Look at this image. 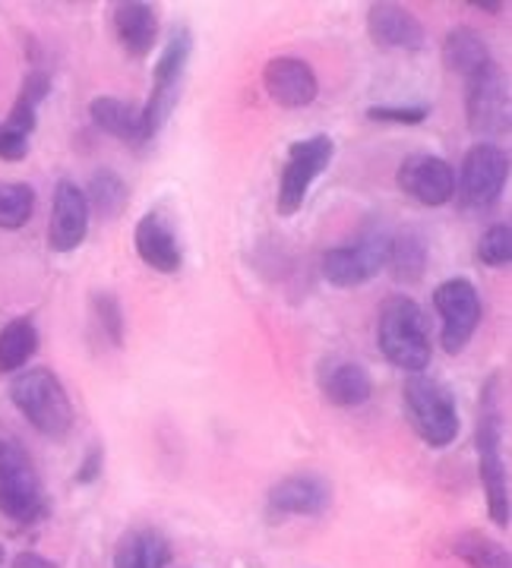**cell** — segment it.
I'll list each match as a JSON object with an SVG mask.
<instances>
[{
	"label": "cell",
	"instance_id": "6da1fadb",
	"mask_svg": "<svg viewBox=\"0 0 512 568\" xmlns=\"http://www.w3.org/2000/svg\"><path fill=\"white\" fill-rule=\"evenodd\" d=\"M500 373L481 388V410H478V429H474V448H478V470L488 493V511L496 528H510V467L503 462V405H500Z\"/></svg>",
	"mask_w": 512,
	"mask_h": 568
},
{
	"label": "cell",
	"instance_id": "7a4b0ae2",
	"mask_svg": "<svg viewBox=\"0 0 512 568\" xmlns=\"http://www.w3.org/2000/svg\"><path fill=\"white\" fill-rule=\"evenodd\" d=\"M0 515L13 525H36L48 515L36 462L7 424H0Z\"/></svg>",
	"mask_w": 512,
	"mask_h": 568
},
{
	"label": "cell",
	"instance_id": "3957f363",
	"mask_svg": "<svg viewBox=\"0 0 512 568\" xmlns=\"http://www.w3.org/2000/svg\"><path fill=\"white\" fill-rule=\"evenodd\" d=\"M377 345H380V354L399 369L424 373L431 366V332H428V320H424V310L418 306V301L395 294L380 306Z\"/></svg>",
	"mask_w": 512,
	"mask_h": 568
},
{
	"label": "cell",
	"instance_id": "277c9868",
	"mask_svg": "<svg viewBox=\"0 0 512 568\" xmlns=\"http://www.w3.org/2000/svg\"><path fill=\"white\" fill-rule=\"evenodd\" d=\"M10 402L29 420V426L48 439H63L73 429L70 395L58 373L48 366H29L17 373L10 383Z\"/></svg>",
	"mask_w": 512,
	"mask_h": 568
},
{
	"label": "cell",
	"instance_id": "5b68a950",
	"mask_svg": "<svg viewBox=\"0 0 512 568\" xmlns=\"http://www.w3.org/2000/svg\"><path fill=\"white\" fill-rule=\"evenodd\" d=\"M190 58H193V32L187 26H178L164 41L162 54L155 61V70H152V92L140 108L145 145L162 133V126L181 99V85H184Z\"/></svg>",
	"mask_w": 512,
	"mask_h": 568
},
{
	"label": "cell",
	"instance_id": "8992f818",
	"mask_svg": "<svg viewBox=\"0 0 512 568\" xmlns=\"http://www.w3.org/2000/svg\"><path fill=\"white\" fill-rule=\"evenodd\" d=\"M402 407L418 439L431 448H446L459 436V407L440 379L414 373L402 386Z\"/></svg>",
	"mask_w": 512,
	"mask_h": 568
},
{
	"label": "cell",
	"instance_id": "52a82bcc",
	"mask_svg": "<svg viewBox=\"0 0 512 568\" xmlns=\"http://www.w3.org/2000/svg\"><path fill=\"white\" fill-rule=\"evenodd\" d=\"M510 181V152L496 142H474L465 152L452 200L465 215H484L500 203Z\"/></svg>",
	"mask_w": 512,
	"mask_h": 568
},
{
	"label": "cell",
	"instance_id": "ba28073f",
	"mask_svg": "<svg viewBox=\"0 0 512 568\" xmlns=\"http://www.w3.org/2000/svg\"><path fill=\"white\" fill-rule=\"evenodd\" d=\"M392 231L386 224H368L351 244L323 253V278L332 287H361L373 282L390 260Z\"/></svg>",
	"mask_w": 512,
	"mask_h": 568
},
{
	"label": "cell",
	"instance_id": "9c48e42d",
	"mask_svg": "<svg viewBox=\"0 0 512 568\" xmlns=\"http://www.w3.org/2000/svg\"><path fill=\"white\" fill-rule=\"evenodd\" d=\"M335 155V142L327 133H317L308 140H298L288 145V162L279 178V196H275V209L282 219H291L304 200H308L313 181L323 174Z\"/></svg>",
	"mask_w": 512,
	"mask_h": 568
},
{
	"label": "cell",
	"instance_id": "30bf717a",
	"mask_svg": "<svg viewBox=\"0 0 512 568\" xmlns=\"http://www.w3.org/2000/svg\"><path fill=\"white\" fill-rule=\"evenodd\" d=\"M465 114L469 130L478 142H491L496 136H510V82L496 61L488 63L472 80H465Z\"/></svg>",
	"mask_w": 512,
	"mask_h": 568
},
{
	"label": "cell",
	"instance_id": "8fae6325",
	"mask_svg": "<svg viewBox=\"0 0 512 568\" xmlns=\"http://www.w3.org/2000/svg\"><path fill=\"white\" fill-rule=\"evenodd\" d=\"M433 306L440 313V342L446 354H462L469 342L474 338L484 306H481V294L469 278H446L443 284H436L433 291Z\"/></svg>",
	"mask_w": 512,
	"mask_h": 568
},
{
	"label": "cell",
	"instance_id": "7c38bea8",
	"mask_svg": "<svg viewBox=\"0 0 512 568\" xmlns=\"http://www.w3.org/2000/svg\"><path fill=\"white\" fill-rule=\"evenodd\" d=\"M395 186L414 200L418 205H436L452 203L455 193V171L443 155L433 152H414L409 159H402L399 171H395Z\"/></svg>",
	"mask_w": 512,
	"mask_h": 568
},
{
	"label": "cell",
	"instance_id": "4fadbf2b",
	"mask_svg": "<svg viewBox=\"0 0 512 568\" xmlns=\"http://www.w3.org/2000/svg\"><path fill=\"white\" fill-rule=\"evenodd\" d=\"M332 503V487L320 474H288L267 496L269 521H285L291 515L313 518L323 515Z\"/></svg>",
	"mask_w": 512,
	"mask_h": 568
},
{
	"label": "cell",
	"instance_id": "5bb4252c",
	"mask_svg": "<svg viewBox=\"0 0 512 568\" xmlns=\"http://www.w3.org/2000/svg\"><path fill=\"white\" fill-rule=\"evenodd\" d=\"M89 203L86 193L73 181L61 178L51 200V222H48V246L54 253H73L89 234Z\"/></svg>",
	"mask_w": 512,
	"mask_h": 568
},
{
	"label": "cell",
	"instance_id": "9a60e30c",
	"mask_svg": "<svg viewBox=\"0 0 512 568\" xmlns=\"http://www.w3.org/2000/svg\"><path fill=\"white\" fill-rule=\"evenodd\" d=\"M263 85L267 95L279 108H308L320 95V80L317 70L304 58H272L263 70Z\"/></svg>",
	"mask_w": 512,
	"mask_h": 568
},
{
	"label": "cell",
	"instance_id": "2e32d148",
	"mask_svg": "<svg viewBox=\"0 0 512 568\" xmlns=\"http://www.w3.org/2000/svg\"><path fill=\"white\" fill-rule=\"evenodd\" d=\"M368 36L377 48L392 51H421L428 44V32L421 20L402 3H370L368 7Z\"/></svg>",
	"mask_w": 512,
	"mask_h": 568
},
{
	"label": "cell",
	"instance_id": "e0dca14e",
	"mask_svg": "<svg viewBox=\"0 0 512 568\" xmlns=\"http://www.w3.org/2000/svg\"><path fill=\"white\" fill-rule=\"evenodd\" d=\"M133 244L137 253L149 268L162 272V275H174L181 263H184V253H181V241L178 234L171 231V224L164 222L162 212H145L143 219L137 222L133 231Z\"/></svg>",
	"mask_w": 512,
	"mask_h": 568
},
{
	"label": "cell",
	"instance_id": "ac0fdd59",
	"mask_svg": "<svg viewBox=\"0 0 512 568\" xmlns=\"http://www.w3.org/2000/svg\"><path fill=\"white\" fill-rule=\"evenodd\" d=\"M114 36H118L121 48L133 61L149 58L152 48H155V39H159V13H155V7L143 3V0L114 3Z\"/></svg>",
	"mask_w": 512,
	"mask_h": 568
},
{
	"label": "cell",
	"instance_id": "d6986e66",
	"mask_svg": "<svg viewBox=\"0 0 512 568\" xmlns=\"http://www.w3.org/2000/svg\"><path fill=\"white\" fill-rule=\"evenodd\" d=\"M320 392L332 407H361L373 395V379L358 361H327L320 366Z\"/></svg>",
	"mask_w": 512,
	"mask_h": 568
},
{
	"label": "cell",
	"instance_id": "ffe728a7",
	"mask_svg": "<svg viewBox=\"0 0 512 568\" xmlns=\"http://www.w3.org/2000/svg\"><path fill=\"white\" fill-rule=\"evenodd\" d=\"M171 544L162 530L130 528L114 547V568H168Z\"/></svg>",
	"mask_w": 512,
	"mask_h": 568
},
{
	"label": "cell",
	"instance_id": "44dd1931",
	"mask_svg": "<svg viewBox=\"0 0 512 568\" xmlns=\"http://www.w3.org/2000/svg\"><path fill=\"white\" fill-rule=\"evenodd\" d=\"M428 260H431V246L421 227H402L392 234L390 260H386L392 282L418 284L428 272Z\"/></svg>",
	"mask_w": 512,
	"mask_h": 568
},
{
	"label": "cell",
	"instance_id": "7402d4cb",
	"mask_svg": "<svg viewBox=\"0 0 512 568\" xmlns=\"http://www.w3.org/2000/svg\"><path fill=\"white\" fill-rule=\"evenodd\" d=\"M89 114H92V123L99 130L118 136L127 145H133V149H143L145 145L143 121H140V108L137 104L114 99V95H99V99L89 102Z\"/></svg>",
	"mask_w": 512,
	"mask_h": 568
},
{
	"label": "cell",
	"instance_id": "603a6c76",
	"mask_svg": "<svg viewBox=\"0 0 512 568\" xmlns=\"http://www.w3.org/2000/svg\"><path fill=\"white\" fill-rule=\"evenodd\" d=\"M443 63L455 77L472 80L474 73H481L488 63H493V54L488 41L481 39L472 26H459L443 39Z\"/></svg>",
	"mask_w": 512,
	"mask_h": 568
},
{
	"label": "cell",
	"instance_id": "cb8c5ba5",
	"mask_svg": "<svg viewBox=\"0 0 512 568\" xmlns=\"http://www.w3.org/2000/svg\"><path fill=\"white\" fill-rule=\"evenodd\" d=\"M39 351V328L29 316H17L0 328V373H20Z\"/></svg>",
	"mask_w": 512,
	"mask_h": 568
},
{
	"label": "cell",
	"instance_id": "d4e9b609",
	"mask_svg": "<svg viewBox=\"0 0 512 568\" xmlns=\"http://www.w3.org/2000/svg\"><path fill=\"white\" fill-rule=\"evenodd\" d=\"M86 193V203H89V212H99L102 219H118L127 203H130V190L118 171L111 168H99L92 171L89 178V186L82 190Z\"/></svg>",
	"mask_w": 512,
	"mask_h": 568
},
{
	"label": "cell",
	"instance_id": "484cf974",
	"mask_svg": "<svg viewBox=\"0 0 512 568\" xmlns=\"http://www.w3.org/2000/svg\"><path fill=\"white\" fill-rule=\"evenodd\" d=\"M452 552L469 568H512L510 549L481 530H462L452 540Z\"/></svg>",
	"mask_w": 512,
	"mask_h": 568
},
{
	"label": "cell",
	"instance_id": "4316f807",
	"mask_svg": "<svg viewBox=\"0 0 512 568\" xmlns=\"http://www.w3.org/2000/svg\"><path fill=\"white\" fill-rule=\"evenodd\" d=\"M36 212V190L22 181H0V231H20Z\"/></svg>",
	"mask_w": 512,
	"mask_h": 568
},
{
	"label": "cell",
	"instance_id": "83f0119b",
	"mask_svg": "<svg viewBox=\"0 0 512 568\" xmlns=\"http://www.w3.org/2000/svg\"><path fill=\"white\" fill-rule=\"evenodd\" d=\"M478 263L488 268H506L512 263V224L496 222L491 224L481 241H478Z\"/></svg>",
	"mask_w": 512,
	"mask_h": 568
},
{
	"label": "cell",
	"instance_id": "f1b7e54d",
	"mask_svg": "<svg viewBox=\"0 0 512 568\" xmlns=\"http://www.w3.org/2000/svg\"><path fill=\"white\" fill-rule=\"evenodd\" d=\"M92 313L96 323L102 328V335L114 347L123 345V306L114 291H96L92 294Z\"/></svg>",
	"mask_w": 512,
	"mask_h": 568
},
{
	"label": "cell",
	"instance_id": "f546056e",
	"mask_svg": "<svg viewBox=\"0 0 512 568\" xmlns=\"http://www.w3.org/2000/svg\"><path fill=\"white\" fill-rule=\"evenodd\" d=\"M368 118L377 123H402L414 126L431 118V104H370Z\"/></svg>",
	"mask_w": 512,
	"mask_h": 568
},
{
	"label": "cell",
	"instance_id": "4dcf8cb0",
	"mask_svg": "<svg viewBox=\"0 0 512 568\" xmlns=\"http://www.w3.org/2000/svg\"><path fill=\"white\" fill-rule=\"evenodd\" d=\"M51 95V77L44 73V70H32V73H26V80L20 85V95H17V102L20 108H32V111H39V104L44 102Z\"/></svg>",
	"mask_w": 512,
	"mask_h": 568
},
{
	"label": "cell",
	"instance_id": "1f68e13d",
	"mask_svg": "<svg viewBox=\"0 0 512 568\" xmlns=\"http://www.w3.org/2000/svg\"><path fill=\"white\" fill-rule=\"evenodd\" d=\"M102 470H104V446L102 443H96V446L86 452V458H82V465L77 467V477H73V480H77L80 487H92V484L102 477Z\"/></svg>",
	"mask_w": 512,
	"mask_h": 568
},
{
	"label": "cell",
	"instance_id": "d6a6232c",
	"mask_svg": "<svg viewBox=\"0 0 512 568\" xmlns=\"http://www.w3.org/2000/svg\"><path fill=\"white\" fill-rule=\"evenodd\" d=\"M29 155V136L20 130L0 126V159L3 162H22Z\"/></svg>",
	"mask_w": 512,
	"mask_h": 568
},
{
	"label": "cell",
	"instance_id": "836d02e7",
	"mask_svg": "<svg viewBox=\"0 0 512 568\" xmlns=\"http://www.w3.org/2000/svg\"><path fill=\"white\" fill-rule=\"evenodd\" d=\"M10 568H61L54 559H48V556H41V552H32V549H22L13 556V562Z\"/></svg>",
	"mask_w": 512,
	"mask_h": 568
},
{
	"label": "cell",
	"instance_id": "e575fe53",
	"mask_svg": "<svg viewBox=\"0 0 512 568\" xmlns=\"http://www.w3.org/2000/svg\"><path fill=\"white\" fill-rule=\"evenodd\" d=\"M469 7H474V10H488V13H500V10H503V3H491V0H472Z\"/></svg>",
	"mask_w": 512,
	"mask_h": 568
},
{
	"label": "cell",
	"instance_id": "d590c367",
	"mask_svg": "<svg viewBox=\"0 0 512 568\" xmlns=\"http://www.w3.org/2000/svg\"><path fill=\"white\" fill-rule=\"evenodd\" d=\"M0 562H3V547H0Z\"/></svg>",
	"mask_w": 512,
	"mask_h": 568
}]
</instances>
